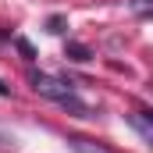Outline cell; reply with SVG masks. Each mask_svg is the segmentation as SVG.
Segmentation results:
<instances>
[{"label":"cell","mask_w":153,"mask_h":153,"mask_svg":"<svg viewBox=\"0 0 153 153\" xmlns=\"http://www.w3.org/2000/svg\"><path fill=\"white\" fill-rule=\"evenodd\" d=\"M32 89H36L39 96H46V100L61 103L64 111H71L75 117H93L89 103H82V100L75 96V89H71L68 82H61V78H53V75H43V71H32Z\"/></svg>","instance_id":"obj_1"},{"label":"cell","mask_w":153,"mask_h":153,"mask_svg":"<svg viewBox=\"0 0 153 153\" xmlns=\"http://www.w3.org/2000/svg\"><path fill=\"white\" fill-rule=\"evenodd\" d=\"M128 121L139 128V135H143L146 143L153 139V125H150V114H146V111H135V114H128Z\"/></svg>","instance_id":"obj_4"},{"label":"cell","mask_w":153,"mask_h":153,"mask_svg":"<svg viewBox=\"0 0 153 153\" xmlns=\"http://www.w3.org/2000/svg\"><path fill=\"white\" fill-rule=\"evenodd\" d=\"M68 146H71V153H114L107 146H100V143H93V139H82V135H71Z\"/></svg>","instance_id":"obj_2"},{"label":"cell","mask_w":153,"mask_h":153,"mask_svg":"<svg viewBox=\"0 0 153 153\" xmlns=\"http://www.w3.org/2000/svg\"><path fill=\"white\" fill-rule=\"evenodd\" d=\"M0 96H11V85H4V82H0Z\"/></svg>","instance_id":"obj_8"},{"label":"cell","mask_w":153,"mask_h":153,"mask_svg":"<svg viewBox=\"0 0 153 153\" xmlns=\"http://www.w3.org/2000/svg\"><path fill=\"white\" fill-rule=\"evenodd\" d=\"M64 57H68V61H78V64H85V61H93V50H89L85 43H68V46H64Z\"/></svg>","instance_id":"obj_3"},{"label":"cell","mask_w":153,"mask_h":153,"mask_svg":"<svg viewBox=\"0 0 153 153\" xmlns=\"http://www.w3.org/2000/svg\"><path fill=\"white\" fill-rule=\"evenodd\" d=\"M64 25H68V18H64V14H50V18H46V32H53V36H61V32H64Z\"/></svg>","instance_id":"obj_5"},{"label":"cell","mask_w":153,"mask_h":153,"mask_svg":"<svg viewBox=\"0 0 153 153\" xmlns=\"http://www.w3.org/2000/svg\"><path fill=\"white\" fill-rule=\"evenodd\" d=\"M14 46H18V53H22L25 61H36V46H32L25 36H18V39H14Z\"/></svg>","instance_id":"obj_6"},{"label":"cell","mask_w":153,"mask_h":153,"mask_svg":"<svg viewBox=\"0 0 153 153\" xmlns=\"http://www.w3.org/2000/svg\"><path fill=\"white\" fill-rule=\"evenodd\" d=\"M132 4H135V11H143V14H146V11H150V4H153V0H132Z\"/></svg>","instance_id":"obj_7"}]
</instances>
